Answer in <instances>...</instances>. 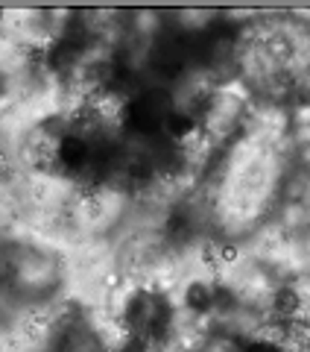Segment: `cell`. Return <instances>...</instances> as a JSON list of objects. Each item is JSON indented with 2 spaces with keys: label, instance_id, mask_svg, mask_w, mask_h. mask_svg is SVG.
<instances>
[{
  "label": "cell",
  "instance_id": "6da1fadb",
  "mask_svg": "<svg viewBox=\"0 0 310 352\" xmlns=\"http://www.w3.org/2000/svg\"><path fill=\"white\" fill-rule=\"evenodd\" d=\"M252 352H310V326L298 320L267 326Z\"/></svg>",
  "mask_w": 310,
  "mask_h": 352
}]
</instances>
